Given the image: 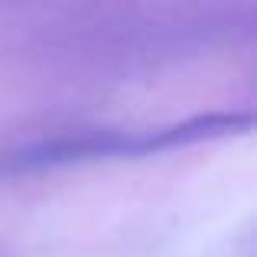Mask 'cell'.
<instances>
[{"label":"cell","mask_w":257,"mask_h":257,"mask_svg":"<svg viewBox=\"0 0 257 257\" xmlns=\"http://www.w3.org/2000/svg\"><path fill=\"white\" fill-rule=\"evenodd\" d=\"M251 114H238V111H212V114H195L186 117L179 124L160 127V131H147L137 134V157H150V153H166V150H179V147H195V144H208V140H225V137H238V134L251 131Z\"/></svg>","instance_id":"2"},{"label":"cell","mask_w":257,"mask_h":257,"mask_svg":"<svg viewBox=\"0 0 257 257\" xmlns=\"http://www.w3.org/2000/svg\"><path fill=\"white\" fill-rule=\"evenodd\" d=\"M117 157H137V134H120V131L59 134V137L23 144L0 153V179L36 176L46 170L94 163V160H117Z\"/></svg>","instance_id":"1"}]
</instances>
